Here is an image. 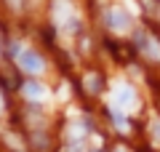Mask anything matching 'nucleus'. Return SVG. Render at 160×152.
Instances as JSON below:
<instances>
[{"mask_svg":"<svg viewBox=\"0 0 160 152\" xmlns=\"http://www.w3.org/2000/svg\"><path fill=\"white\" fill-rule=\"evenodd\" d=\"M133 107H136V91H133L131 85H126V83L115 85V91H112V109L131 112Z\"/></svg>","mask_w":160,"mask_h":152,"instance_id":"f257e3e1","label":"nucleus"},{"mask_svg":"<svg viewBox=\"0 0 160 152\" xmlns=\"http://www.w3.org/2000/svg\"><path fill=\"white\" fill-rule=\"evenodd\" d=\"M86 80H88V83H86L88 91H99V78H96V75H88Z\"/></svg>","mask_w":160,"mask_h":152,"instance_id":"0eeeda50","label":"nucleus"},{"mask_svg":"<svg viewBox=\"0 0 160 152\" xmlns=\"http://www.w3.org/2000/svg\"><path fill=\"white\" fill-rule=\"evenodd\" d=\"M22 94L27 96L29 101H40V99H46V88H43L38 80H27V83L22 85Z\"/></svg>","mask_w":160,"mask_h":152,"instance_id":"39448f33","label":"nucleus"},{"mask_svg":"<svg viewBox=\"0 0 160 152\" xmlns=\"http://www.w3.org/2000/svg\"><path fill=\"white\" fill-rule=\"evenodd\" d=\"M104 22H107V27L115 29V32H126V29L131 27V16H128L123 8H109Z\"/></svg>","mask_w":160,"mask_h":152,"instance_id":"f03ea898","label":"nucleus"},{"mask_svg":"<svg viewBox=\"0 0 160 152\" xmlns=\"http://www.w3.org/2000/svg\"><path fill=\"white\" fill-rule=\"evenodd\" d=\"M53 8H56V22H64V19L67 16H72V11H69V3L67 0H56V3H53Z\"/></svg>","mask_w":160,"mask_h":152,"instance_id":"423d86ee","label":"nucleus"},{"mask_svg":"<svg viewBox=\"0 0 160 152\" xmlns=\"http://www.w3.org/2000/svg\"><path fill=\"white\" fill-rule=\"evenodd\" d=\"M19 67L24 69V72H29V75H38V72H43V59L35 53V51H19Z\"/></svg>","mask_w":160,"mask_h":152,"instance_id":"7ed1b4c3","label":"nucleus"},{"mask_svg":"<svg viewBox=\"0 0 160 152\" xmlns=\"http://www.w3.org/2000/svg\"><path fill=\"white\" fill-rule=\"evenodd\" d=\"M8 3H11L13 8H22V0H8Z\"/></svg>","mask_w":160,"mask_h":152,"instance_id":"1a4fd4ad","label":"nucleus"},{"mask_svg":"<svg viewBox=\"0 0 160 152\" xmlns=\"http://www.w3.org/2000/svg\"><path fill=\"white\" fill-rule=\"evenodd\" d=\"M136 45H139V51H142L147 59H152V62H160V45L155 43L152 35L139 32V35H136Z\"/></svg>","mask_w":160,"mask_h":152,"instance_id":"20e7f679","label":"nucleus"},{"mask_svg":"<svg viewBox=\"0 0 160 152\" xmlns=\"http://www.w3.org/2000/svg\"><path fill=\"white\" fill-rule=\"evenodd\" d=\"M0 109H3V94H0Z\"/></svg>","mask_w":160,"mask_h":152,"instance_id":"9d476101","label":"nucleus"},{"mask_svg":"<svg viewBox=\"0 0 160 152\" xmlns=\"http://www.w3.org/2000/svg\"><path fill=\"white\" fill-rule=\"evenodd\" d=\"M118 152H123V149H118Z\"/></svg>","mask_w":160,"mask_h":152,"instance_id":"9b49d317","label":"nucleus"},{"mask_svg":"<svg viewBox=\"0 0 160 152\" xmlns=\"http://www.w3.org/2000/svg\"><path fill=\"white\" fill-rule=\"evenodd\" d=\"M149 131H152L155 141H158V144H160V120H152V125H149Z\"/></svg>","mask_w":160,"mask_h":152,"instance_id":"6e6552de","label":"nucleus"}]
</instances>
